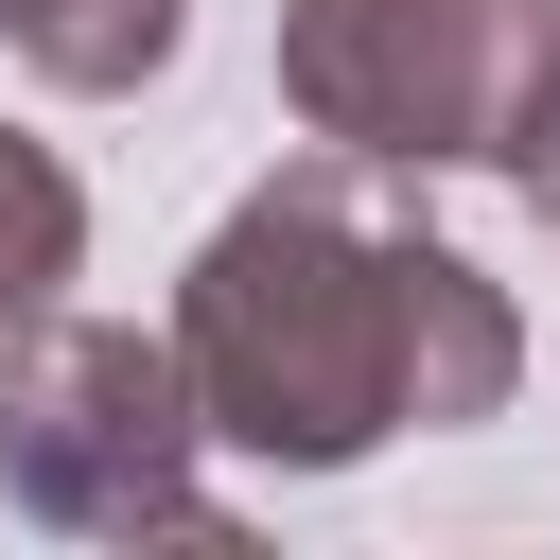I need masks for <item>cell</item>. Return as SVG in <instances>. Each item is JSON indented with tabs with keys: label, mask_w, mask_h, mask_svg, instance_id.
I'll return each mask as SVG.
<instances>
[{
	"label": "cell",
	"mask_w": 560,
	"mask_h": 560,
	"mask_svg": "<svg viewBox=\"0 0 560 560\" xmlns=\"http://www.w3.org/2000/svg\"><path fill=\"white\" fill-rule=\"evenodd\" d=\"M175 368L210 455L245 472H368L385 438H472L525 385V315L472 245L385 210V158H280L175 262Z\"/></svg>",
	"instance_id": "obj_1"
},
{
	"label": "cell",
	"mask_w": 560,
	"mask_h": 560,
	"mask_svg": "<svg viewBox=\"0 0 560 560\" xmlns=\"http://www.w3.org/2000/svg\"><path fill=\"white\" fill-rule=\"evenodd\" d=\"M280 105L385 175H525L560 122V0H280Z\"/></svg>",
	"instance_id": "obj_2"
},
{
	"label": "cell",
	"mask_w": 560,
	"mask_h": 560,
	"mask_svg": "<svg viewBox=\"0 0 560 560\" xmlns=\"http://www.w3.org/2000/svg\"><path fill=\"white\" fill-rule=\"evenodd\" d=\"M0 490L52 525V542H228L210 508V420H192V368L175 332H122V315H18L0 332Z\"/></svg>",
	"instance_id": "obj_3"
},
{
	"label": "cell",
	"mask_w": 560,
	"mask_h": 560,
	"mask_svg": "<svg viewBox=\"0 0 560 560\" xmlns=\"http://www.w3.org/2000/svg\"><path fill=\"white\" fill-rule=\"evenodd\" d=\"M0 35H18V70H35V88L122 105V88H158V70H175L192 0H0Z\"/></svg>",
	"instance_id": "obj_4"
},
{
	"label": "cell",
	"mask_w": 560,
	"mask_h": 560,
	"mask_svg": "<svg viewBox=\"0 0 560 560\" xmlns=\"http://www.w3.org/2000/svg\"><path fill=\"white\" fill-rule=\"evenodd\" d=\"M70 280H88V192H70V158H52V140H18V122H0V332H18V315H52Z\"/></svg>",
	"instance_id": "obj_5"
},
{
	"label": "cell",
	"mask_w": 560,
	"mask_h": 560,
	"mask_svg": "<svg viewBox=\"0 0 560 560\" xmlns=\"http://www.w3.org/2000/svg\"><path fill=\"white\" fill-rule=\"evenodd\" d=\"M508 192H525V210H542V228H560V122H542V140H525V175H508Z\"/></svg>",
	"instance_id": "obj_6"
}]
</instances>
